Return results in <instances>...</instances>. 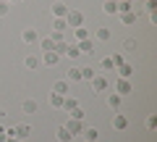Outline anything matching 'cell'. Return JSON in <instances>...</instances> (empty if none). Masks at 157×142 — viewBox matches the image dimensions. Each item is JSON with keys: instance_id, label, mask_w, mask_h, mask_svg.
<instances>
[{"instance_id": "cell-1", "label": "cell", "mask_w": 157, "mask_h": 142, "mask_svg": "<svg viewBox=\"0 0 157 142\" xmlns=\"http://www.w3.org/2000/svg\"><path fill=\"white\" fill-rule=\"evenodd\" d=\"M63 18H66V26H71V29L84 26V13H81V11H68Z\"/></svg>"}, {"instance_id": "cell-2", "label": "cell", "mask_w": 157, "mask_h": 142, "mask_svg": "<svg viewBox=\"0 0 157 142\" xmlns=\"http://www.w3.org/2000/svg\"><path fill=\"white\" fill-rule=\"evenodd\" d=\"M89 84H92V92H94V95H97V92H105L107 87H110V82H107L105 76H100V74H94V79H92Z\"/></svg>"}, {"instance_id": "cell-3", "label": "cell", "mask_w": 157, "mask_h": 142, "mask_svg": "<svg viewBox=\"0 0 157 142\" xmlns=\"http://www.w3.org/2000/svg\"><path fill=\"white\" fill-rule=\"evenodd\" d=\"M76 45H78V53H81V55H92V53H94V37H86V40L76 42Z\"/></svg>"}, {"instance_id": "cell-4", "label": "cell", "mask_w": 157, "mask_h": 142, "mask_svg": "<svg viewBox=\"0 0 157 142\" xmlns=\"http://www.w3.org/2000/svg\"><path fill=\"white\" fill-rule=\"evenodd\" d=\"M13 137H16V140H26V137H32V126H29V124L13 126Z\"/></svg>"}, {"instance_id": "cell-5", "label": "cell", "mask_w": 157, "mask_h": 142, "mask_svg": "<svg viewBox=\"0 0 157 142\" xmlns=\"http://www.w3.org/2000/svg\"><path fill=\"white\" fill-rule=\"evenodd\" d=\"M63 126H66L73 137H78L81 132H84V124H81V121H76V119H68V124H63Z\"/></svg>"}, {"instance_id": "cell-6", "label": "cell", "mask_w": 157, "mask_h": 142, "mask_svg": "<svg viewBox=\"0 0 157 142\" xmlns=\"http://www.w3.org/2000/svg\"><path fill=\"white\" fill-rule=\"evenodd\" d=\"M128 92H131V82L128 79H115V95L123 97V95H128Z\"/></svg>"}, {"instance_id": "cell-7", "label": "cell", "mask_w": 157, "mask_h": 142, "mask_svg": "<svg viewBox=\"0 0 157 142\" xmlns=\"http://www.w3.org/2000/svg\"><path fill=\"white\" fill-rule=\"evenodd\" d=\"M126 126H128V119H126V113H115V116H113V129L123 132Z\"/></svg>"}, {"instance_id": "cell-8", "label": "cell", "mask_w": 157, "mask_h": 142, "mask_svg": "<svg viewBox=\"0 0 157 142\" xmlns=\"http://www.w3.org/2000/svg\"><path fill=\"white\" fill-rule=\"evenodd\" d=\"M68 11H71V8H68L66 3H52V18H63Z\"/></svg>"}, {"instance_id": "cell-9", "label": "cell", "mask_w": 157, "mask_h": 142, "mask_svg": "<svg viewBox=\"0 0 157 142\" xmlns=\"http://www.w3.org/2000/svg\"><path fill=\"white\" fill-rule=\"evenodd\" d=\"M21 40L26 42V45H34L39 37H37V32H34V29H24V32H21Z\"/></svg>"}, {"instance_id": "cell-10", "label": "cell", "mask_w": 157, "mask_h": 142, "mask_svg": "<svg viewBox=\"0 0 157 142\" xmlns=\"http://www.w3.org/2000/svg\"><path fill=\"white\" fill-rule=\"evenodd\" d=\"M42 61H45L47 66H55V63L60 61V55H58L55 50H47V53H42Z\"/></svg>"}, {"instance_id": "cell-11", "label": "cell", "mask_w": 157, "mask_h": 142, "mask_svg": "<svg viewBox=\"0 0 157 142\" xmlns=\"http://www.w3.org/2000/svg\"><path fill=\"white\" fill-rule=\"evenodd\" d=\"M63 55L71 58V61H76V58L81 55V53H78V45H76V42H68V47H66V53H63Z\"/></svg>"}, {"instance_id": "cell-12", "label": "cell", "mask_w": 157, "mask_h": 142, "mask_svg": "<svg viewBox=\"0 0 157 142\" xmlns=\"http://www.w3.org/2000/svg\"><path fill=\"white\" fill-rule=\"evenodd\" d=\"M136 16H139L136 8H134V11H123V13H121V21H123V24H136Z\"/></svg>"}, {"instance_id": "cell-13", "label": "cell", "mask_w": 157, "mask_h": 142, "mask_svg": "<svg viewBox=\"0 0 157 142\" xmlns=\"http://www.w3.org/2000/svg\"><path fill=\"white\" fill-rule=\"evenodd\" d=\"M50 92H58V95H68V82H66V79L55 82V84H52V90H50Z\"/></svg>"}, {"instance_id": "cell-14", "label": "cell", "mask_w": 157, "mask_h": 142, "mask_svg": "<svg viewBox=\"0 0 157 142\" xmlns=\"http://www.w3.org/2000/svg\"><path fill=\"white\" fill-rule=\"evenodd\" d=\"M115 71H118V76H121V79H128V76L134 74V66H128V63H123V66H118Z\"/></svg>"}, {"instance_id": "cell-15", "label": "cell", "mask_w": 157, "mask_h": 142, "mask_svg": "<svg viewBox=\"0 0 157 142\" xmlns=\"http://www.w3.org/2000/svg\"><path fill=\"white\" fill-rule=\"evenodd\" d=\"M121 103H123V97H121V95H115V92H113V95H107V105H110L113 111L121 108Z\"/></svg>"}, {"instance_id": "cell-16", "label": "cell", "mask_w": 157, "mask_h": 142, "mask_svg": "<svg viewBox=\"0 0 157 142\" xmlns=\"http://www.w3.org/2000/svg\"><path fill=\"white\" fill-rule=\"evenodd\" d=\"M102 11L107 13V16H115L118 13V0H105V8Z\"/></svg>"}, {"instance_id": "cell-17", "label": "cell", "mask_w": 157, "mask_h": 142, "mask_svg": "<svg viewBox=\"0 0 157 142\" xmlns=\"http://www.w3.org/2000/svg\"><path fill=\"white\" fill-rule=\"evenodd\" d=\"M63 108L71 113L73 108H78V100H76V97H68V95H66V97H63Z\"/></svg>"}, {"instance_id": "cell-18", "label": "cell", "mask_w": 157, "mask_h": 142, "mask_svg": "<svg viewBox=\"0 0 157 142\" xmlns=\"http://www.w3.org/2000/svg\"><path fill=\"white\" fill-rule=\"evenodd\" d=\"M21 111H24V113H26V116H32V113H37V103H34V100H24V105H21Z\"/></svg>"}, {"instance_id": "cell-19", "label": "cell", "mask_w": 157, "mask_h": 142, "mask_svg": "<svg viewBox=\"0 0 157 142\" xmlns=\"http://www.w3.org/2000/svg\"><path fill=\"white\" fill-rule=\"evenodd\" d=\"M63 97H66V95H58V92H50V105H52V108H63Z\"/></svg>"}, {"instance_id": "cell-20", "label": "cell", "mask_w": 157, "mask_h": 142, "mask_svg": "<svg viewBox=\"0 0 157 142\" xmlns=\"http://www.w3.org/2000/svg\"><path fill=\"white\" fill-rule=\"evenodd\" d=\"M58 140L60 142H73V134L66 129V126H60V129H58Z\"/></svg>"}, {"instance_id": "cell-21", "label": "cell", "mask_w": 157, "mask_h": 142, "mask_svg": "<svg viewBox=\"0 0 157 142\" xmlns=\"http://www.w3.org/2000/svg\"><path fill=\"white\" fill-rule=\"evenodd\" d=\"M39 47H42V53H47V50H55V42H52L50 37H42V40H39Z\"/></svg>"}, {"instance_id": "cell-22", "label": "cell", "mask_w": 157, "mask_h": 142, "mask_svg": "<svg viewBox=\"0 0 157 142\" xmlns=\"http://www.w3.org/2000/svg\"><path fill=\"white\" fill-rule=\"evenodd\" d=\"M66 18H52V32H66Z\"/></svg>"}, {"instance_id": "cell-23", "label": "cell", "mask_w": 157, "mask_h": 142, "mask_svg": "<svg viewBox=\"0 0 157 142\" xmlns=\"http://www.w3.org/2000/svg\"><path fill=\"white\" fill-rule=\"evenodd\" d=\"M94 37H97L100 42H107V40H110V29H105V26H102V29H97V32H94Z\"/></svg>"}, {"instance_id": "cell-24", "label": "cell", "mask_w": 157, "mask_h": 142, "mask_svg": "<svg viewBox=\"0 0 157 142\" xmlns=\"http://www.w3.org/2000/svg\"><path fill=\"white\" fill-rule=\"evenodd\" d=\"M73 37H76L78 42H81V40H86V37H89V32H86L84 26H76V29H73Z\"/></svg>"}, {"instance_id": "cell-25", "label": "cell", "mask_w": 157, "mask_h": 142, "mask_svg": "<svg viewBox=\"0 0 157 142\" xmlns=\"http://www.w3.org/2000/svg\"><path fill=\"white\" fill-rule=\"evenodd\" d=\"M66 82H81V68H71L68 71V79Z\"/></svg>"}, {"instance_id": "cell-26", "label": "cell", "mask_w": 157, "mask_h": 142, "mask_svg": "<svg viewBox=\"0 0 157 142\" xmlns=\"http://www.w3.org/2000/svg\"><path fill=\"white\" fill-rule=\"evenodd\" d=\"M81 134L86 137V142H97V134H100V132H97V129H84Z\"/></svg>"}, {"instance_id": "cell-27", "label": "cell", "mask_w": 157, "mask_h": 142, "mask_svg": "<svg viewBox=\"0 0 157 142\" xmlns=\"http://www.w3.org/2000/svg\"><path fill=\"white\" fill-rule=\"evenodd\" d=\"M24 63H26V68H32V71H34V68L39 66V58L37 55H26V61H24Z\"/></svg>"}, {"instance_id": "cell-28", "label": "cell", "mask_w": 157, "mask_h": 142, "mask_svg": "<svg viewBox=\"0 0 157 142\" xmlns=\"http://www.w3.org/2000/svg\"><path fill=\"white\" fill-rule=\"evenodd\" d=\"M81 79L92 82V79H94V68H81Z\"/></svg>"}, {"instance_id": "cell-29", "label": "cell", "mask_w": 157, "mask_h": 142, "mask_svg": "<svg viewBox=\"0 0 157 142\" xmlns=\"http://www.w3.org/2000/svg\"><path fill=\"white\" fill-rule=\"evenodd\" d=\"M147 129H149V132H155V129H157V116H155V113L147 116Z\"/></svg>"}, {"instance_id": "cell-30", "label": "cell", "mask_w": 157, "mask_h": 142, "mask_svg": "<svg viewBox=\"0 0 157 142\" xmlns=\"http://www.w3.org/2000/svg\"><path fill=\"white\" fill-rule=\"evenodd\" d=\"M50 40L58 45V42H66V37H63V32H50Z\"/></svg>"}, {"instance_id": "cell-31", "label": "cell", "mask_w": 157, "mask_h": 142, "mask_svg": "<svg viewBox=\"0 0 157 142\" xmlns=\"http://www.w3.org/2000/svg\"><path fill=\"white\" fill-rule=\"evenodd\" d=\"M110 58H113V68H118V66H123V63H126L123 55H118V53H115V55H110Z\"/></svg>"}, {"instance_id": "cell-32", "label": "cell", "mask_w": 157, "mask_h": 142, "mask_svg": "<svg viewBox=\"0 0 157 142\" xmlns=\"http://www.w3.org/2000/svg\"><path fill=\"white\" fill-rule=\"evenodd\" d=\"M102 68H105V71H113V58L107 55V58H102V63H100Z\"/></svg>"}, {"instance_id": "cell-33", "label": "cell", "mask_w": 157, "mask_h": 142, "mask_svg": "<svg viewBox=\"0 0 157 142\" xmlns=\"http://www.w3.org/2000/svg\"><path fill=\"white\" fill-rule=\"evenodd\" d=\"M147 11H149V16L157 13V0H147Z\"/></svg>"}, {"instance_id": "cell-34", "label": "cell", "mask_w": 157, "mask_h": 142, "mask_svg": "<svg viewBox=\"0 0 157 142\" xmlns=\"http://www.w3.org/2000/svg\"><path fill=\"white\" fill-rule=\"evenodd\" d=\"M71 119L81 121V119H84V111H81V108H73V111H71Z\"/></svg>"}, {"instance_id": "cell-35", "label": "cell", "mask_w": 157, "mask_h": 142, "mask_svg": "<svg viewBox=\"0 0 157 142\" xmlns=\"http://www.w3.org/2000/svg\"><path fill=\"white\" fill-rule=\"evenodd\" d=\"M8 11H11V3H0V16H8Z\"/></svg>"}, {"instance_id": "cell-36", "label": "cell", "mask_w": 157, "mask_h": 142, "mask_svg": "<svg viewBox=\"0 0 157 142\" xmlns=\"http://www.w3.org/2000/svg\"><path fill=\"white\" fill-rule=\"evenodd\" d=\"M6 137H8V129H3V126H0V142L6 140Z\"/></svg>"}, {"instance_id": "cell-37", "label": "cell", "mask_w": 157, "mask_h": 142, "mask_svg": "<svg viewBox=\"0 0 157 142\" xmlns=\"http://www.w3.org/2000/svg\"><path fill=\"white\" fill-rule=\"evenodd\" d=\"M3 142H21V140H16V137H13V134H8V137H6V140H3Z\"/></svg>"}, {"instance_id": "cell-38", "label": "cell", "mask_w": 157, "mask_h": 142, "mask_svg": "<svg viewBox=\"0 0 157 142\" xmlns=\"http://www.w3.org/2000/svg\"><path fill=\"white\" fill-rule=\"evenodd\" d=\"M8 3H16V0H8Z\"/></svg>"}, {"instance_id": "cell-39", "label": "cell", "mask_w": 157, "mask_h": 142, "mask_svg": "<svg viewBox=\"0 0 157 142\" xmlns=\"http://www.w3.org/2000/svg\"><path fill=\"white\" fill-rule=\"evenodd\" d=\"M0 3H8V0H0Z\"/></svg>"}, {"instance_id": "cell-40", "label": "cell", "mask_w": 157, "mask_h": 142, "mask_svg": "<svg viewBox=\"0 0 157 142\" xmlns=\"http://www.w3.org/2000/svg\"><path fill=\"white\" fill-rule=\"evenodd\" d=\"M131 3H136V0H131Z\"/></svg>"}, {"instance_id": "cell-41", "label": "cell", "mask_w": 157, "mask_h": 142, "mask_svg": "<svg viewBox=\"0 0 157 142\" xmlns=\"http://www.w3.org/2000/svg\"><path fill=\"white\" fill-rule=\"evenodd\" d=\"M118 3H121V0H118Z\"/></svg>"}]
</instances>
